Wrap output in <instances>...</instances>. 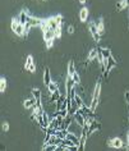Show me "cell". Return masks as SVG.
<instances>
[{
	"label": "cell",
	"instance_id": "1",
	"mask_svg": "<svg viewBox=\"0 0 129 151\" xmlns=\"http://www.w3.org/2000/svg\"><path fill=\"white\" fill-rule=\"evenodd\" d=\"M42 35H44V41L46 44V47L47 49H51L52 45H54V40L56 39L55 37V31L50 27H47L46 29L42 31Z\"/></svg>",
	"mask_w": 129,
	"mask_h": 151
},
{
	"label": "cell",
	"instance_id": "2",
	"mask_svg": "<svg viewBox=\"0 0 129 151\" xmlns=\"http://www.w3.org/2000/svg\"><path fill=\"white\" fill-rule=\"evenodd\" d=\"M100 95H101V82L98 81L96 83V87L93 90V93H92V103H91V111H95L98 105V101H100Z\"/></svg>",
	"mask_w": 129,
	"mask_h": 151
},
{
	"label": "cell",
	"instance_id": "3",
	"mask_svg": "<svg viewBox=\"0 0 129 151\" xmlns=\"http://www.w3.org/2000/svg\"><path fill=\"white\" fill-rule=\"evenodd\" d=\"M62 21H63V16H60V14H58V16H55V17H51V18H49V19L46 21V23L47 26L50 28L52 29H55L58 26L62 24Z\"/></svg>",
	"mask_w": 129,
	"mask_h": 151
},
{
	"label": "cell",
	"instance_id": "4",
	"mask_svg": "<svg viewBox=\"0 0 129 151\" xmlns=\"http://www.w3.org/2000/svg\"><path fill=\"white\" fill-rule=\"evenodd\" d=\"M88 29H90L91 35H92V37H93V40L96 41V42H98L100 39H101V36L98 35V32H97V24L93 23V22H91V23H88Z\"/></svg>",
	"mask_w": 129,
	"mask_h": 151
},
{
	"label": "cell",
	"instance_id": "5",
	"mask_svg": "<svg viewBox=\"0 0 129 151\" xmlns=\"http://www.w3.org/2000/svg\"><path fill=\"white\" fill-rule=\"evenodd\" d=\"M24 68H26V70L32 72V73H35V72H36V65H35V62H33V56L32 55H28L27 56Z\"/></svg>",
	"mask_w": 129,
	"mask_h": 151
},
{
	"label": "cell",
	"instance_id": "6",
	"mask_svg": "<svg viewBox=\"0 0 129 151\" xmlns=\"http://www.w3.org/2000/svg\"><path fill=\"white\" fill-rule=\"evenodd\" d=\"M42 23H44V21H41L40 18H36V17L29 16L28 17V21H27V23H26V24H28L29 27H41Z\"/></svg>",
	"mask_w": 129,
	"mask_h": 151
},
{
	"label": "cell",
	"instance_id": "7",
	"mask_svg": "<svg viewBox=\"0 0 129 151\" xmlns=\"http://www.w3.org/2000/svg\"><path fill=\"white\" fill-rule=\"evenodd\" d=\"M108 143H109L110 147H114V149H121V147H123V139L119 138V137L110 138L108 141Z\"/></svg>",
	"mask_w": 129,
	"mask_h": 151
},
{
	"label": "cell",
	"instance_id": "8",
	"mask_svg": "<svg viewBox=\"0 0 129 151\" xmlns=\"http://www.w3.org/2000/svg\"><path fill=\"white\" fill-rule=\"evenodd\" d=\"M96 58H98V50L97 49H91L88 52V58H87V63L93 62Z\"/></svg>",
	"mask_w": 129,
	"mask_h": 151
},
{
	"label": "cell",
	"instance_id": "9",
	"mask_svg": "<svg viewBox=\"0 0 129 151\" xmlns=\"http://www.w3.org/2000/svg\"><path fill=\"white\" fill-rule=\"evenodd\" d=\"M87 18H88V9L86 6H83L81 12H79V19H81V22H86Z\"/></svg>",
	"mask_w": 129,
	"mask_h": 151
},
{
	"label": "cell",
	"instance_id": "10",
	"mask_svg": "<svg viewBox=\"0 0 129 151\" xmlns=\"http://www.w3.org/2000/svg\"><path fill=\"white\" fill-rule=\"evenodd\" d=\"M32 96L35 97L36 104L37 105H41V91H40L39 88H33L32 90Z\"/></svg>",
	"mask_w": 129,
	"mask_h": 151
},
{
	"label": "cell",
	"instance_id": "11",
	"mask_svg": "<svg viewBox=\"0 0 129 151\" xmlns=\"http://www.w3.org/2000/svg\"><path fill=\"white\" fill-rule=\"evenodd\" d=\"M36 105V100H35V97H31V99H27V100H24V103H23V106L26 109H32L33 106Z\"/></svg>",
	"mask_w": 129,
	"mask_h": 151
},
{
	"label": "cell",
	"instance_id": "12",
	"mask_svg": "<svg viewBox=\"0 0 129 151\" xmlns=\"http://www.w3.org/2000/svg\"><path fill=\"white\" fill-rule=\"evenodd\" d=\"M28 17L29 14H27V12H24V10H22V12L19 13V17H18V19H19V22L22 24H26L28 21Z\"/></svg>",
	"mask_w": 129,
	"mask_h": 151
},
{
	"label": "cell",
	"instance_id": "13",
	"mask_svg": "<svg viewBox=\"0 0 129 151\" xmlns=\"http://www.w3.org/2000/svg\"><path fill=\"white\" fill-rule=\"evenodd\" d=\"M51 82V77H50V69L49 68H45V73H44V83L49 85Z\"/></svg>",
	"mask_w": 129,
	"mask_h": 151
},
{
	"label": "cell",
	"instance_id": "14",
	"mask_svg": "<svg viewBox=\"0 0 129 151\" xmlns=\"http://www.w3.org/2000/svg\"><path fill=\"white\" fill-rule=\"evenodd\" d=\"M97 32H98V35L102 36L105 33V26H104V19H100V22L97 23Z\"/></svg>",
	"mask_w": 129,
	"mask_h": 151
},
{
	"label": "cell",
	"instance_id": "15",
	"mask_svg": "<svg viewBox=\"0 0 129 151\" xmlns=\"http://www.w3.org/2000/svg\"><path fill=\"white\" fill-rule=\"evenodd\" d=\"M75 73V67H74V62L73 60H70L69 63H68V76H73Z\"/></svg>",
	"mask_w": 129,
	"mask_h": 151
},
{
	"label": "cell",
	"instance_id": "16",
	"mask_svg": "<svg viewBox=\"0 0 129 151\" xmlns=\"http://www.w3.org/2000/svg\"><path fill=\"white\" fill-rule=\"evenodd\" d=\"M65 138H68V139H70L72 142L74 143V145H77V146H79V141H81V139L79 138H77L75 137V136L73 134V133H69V132H68V134H67V137Z\"/></svg>",
	"mask_w": 129,
	"mask_h": 151
},
{
	"label": "cell",
	"instance_id": "17",
	"mask_svg": "<svg viewBox=\"0 0 129 151\" xmlns=\"http://www.w3.org/2000/svg\"><path fill=\"white\" fill-rule=\"evenodd\" d=\"M127 6H128V0H119L116 4L118 10H123V9L127 8Z\"/></svg>",
	"mask_w": 129,
	"mask_h": 151
},
{
	"label": "cell",
	"instance_id": "18",
	"mask_svg": "<svg viewBox=\"0 0 129 151\" xmlns=\"http://www.w3.org/2000/svg\"><path fill=\"white\" fill-rule=\"evenodd\" d=\"M47 90H49V92L58 91V83H55V82H50V83L47 85Z\"/></svg>",
	"mask_w": 129,
	"mask_h": 151
},
{
	"label": "cell",
	"instance_id": "19",
	"mask_svg": "<svg viewBox=\"0 0 129 151\" xmlns=\"http://www.w3.org/2000/svg\"><path fill=\"white\" fill-rule=\"evenodd\" d=\"M5 88H6V80L5 77H1L0 78V92H5Z\"/></svg>",
	"mask_w": 129,
	"mask_h": 151
},
{
	"label": "cell",
	"instance_id": "20",
	"mask_svg": "<svg viewBox=\"0 0 129 151\" xmlns=\"http://www.w3.org/2000/svg\"><path fill=\"white\" fill-rule=\"evenodd\" d=\"M21 22H19V19L18 18H13L12 19V22H10V28H12V31H14V29L17 28V26Z\"/></svg>",
	"mask_w": 129,
	"mask_h": 151
},
{
	"label": "cell",
	"instance_id": "21",
	"mask_svg": "<svg viewBox=\"0 0 129 151\" xmlns=\"http://www.w3.org/2000/svg\"><path fill=\"white\" fill-rule=\"evenodd\" d=\"M74 101H75V104H77V106H78L79 109H81L83 105H85V104H83V101H82V99L77 95V93H75V96H74Z\"/></svg>",
	"mask_w": 129,
	"mask_h": 151
},
{
	"label": "cell",
	"instance_id": "22",
	"mask_svg": "<svg viewBox=\"0 0 129 151\" xmlns=\"http://www.w3.org/2000/svg\"><path fill=\"white\" fill-rule=\"evenodd\" d=\"M60 96H62V95H60V92H59V90H58V91H55V92H51V101H55V103H56V101H58L59 100V97Z\"/></svg>",
	"mask_w": 129,
	"mask_h": 151
},
{
	"label": "cell",
	"instance_id": "23",
	"mask_svg": "<svg viewBox=\"0 0 129 151\" xmlns=\"http://www.w3.org/2000/svg\"><path fill=\"white\" fill-rule=\"evenodd\" d=\"M72 78H73V81H74L75 85H81V77H79V74L77 73V72L72 76Z\"/></svg>",
	"mask_w": 129,
	"mask_h": 151
},
{
	"label": "cell",
	"instance_id": "24",
	"mask_svg": "<svg viewBox=\"0 0 129 151\" xmlns=\"http://www.w3.org/2000/svg\"><path fill=\"white\" fill-rule=\"evenodd\" d=\"M54 31H55V37L56 39H60V37H62V24L58 26Z\"/></svg>",
	"mask_w": 129,
	"mask_h": 151
},
{
	"label": "cell",
	"instance_id": "25",
	"mask_svg": "<svg viewBox=\"0 0 129 151\" xmlns=\"http://www.w3.org/2000/svg\"><path fill=\"white\" fill-rule=\"evenodd\" d=\"M8 131H9V123L4 122V123H3V132H5V133H6Z\"/></svg>",
	"mask_w": 129,
	"mask_h": 151
},
{
	"label": "cell",
	"instance_id": "26",
	"mask_svg": "<svg viewBox=\"0 0 129 151\" xmlns=\"http://www.w3.org/2000/svg\"><path fill=\"white\" fill-rule=\"evenodd\" d=\"M124 97H125V103H127V104L129 105V91H125Z\"/></svg>",
	"mask_w": 129,
	"mask_h": 151
},
{
	"label": "cell",
	"instance_id": "27",
	"mask_svg": "<svg viewBox=\"0 0 129 151\" xmlns=\"http://www.w3.org/2000/svg\"><path fill=\"white\" fill-rule=\"evenodd\" d=\"M68 33H69V35L74 33V27H73V26H69V27H68Z\"/></svg>",
	"mask_w": 129,
	"mask_h": 151
},
{
	"label": "cell",
	"instance_id": "28",
	"mask_svg": "<svg viewBox=\"0 0 129 151\" xmlns=\"http://www.w3.org/2000/svg\"><path fill=\"white\" fill-rule=\"evenodd\" d=\"M86 1H87V0H79V3H81L82 5H85V4H86Z\"/></svg>",
	"mask_w": 129,
	"mask_h": 151
},
{
	"label": "cell",
	"instance_id": "29",
	"mask_svg": "<svg viewBox=\"0 0 129 151\" xmlns=\"http://www.w3.org/2000/svg\"><path fill=\"white\" fill-rule=\"evenodd\" d=\"M44 1H45V0H44Z\"/></svg>",
	"mask_w": 129,
	"mask_h": 151
}]
</instances>
